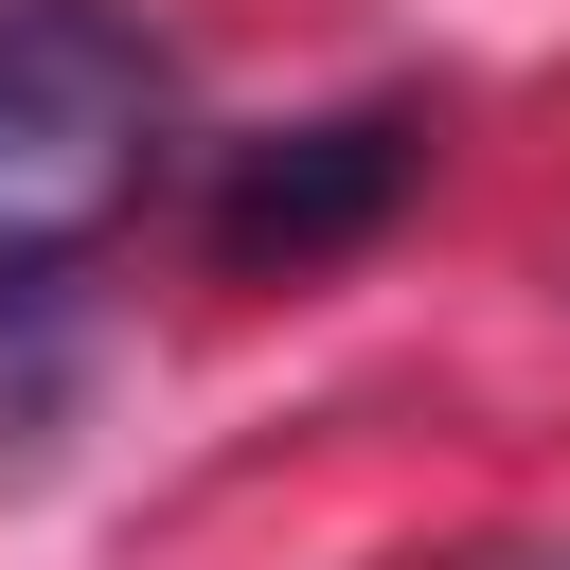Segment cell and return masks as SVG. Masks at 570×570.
I'll return each instance as SVG.
<instances>
[{"label": "cell", "mask_w": 570, "mask_h": 570, "mask_svg": "<svg viewBox=\"0 0 570 570\" xmlns=\"http://www.w3.org/2000/svg\"><path fill=\"white\" fill-rule=\"evenodd\" d=\"M160 125H178V71L125 0H0V303L142 214Z\"/></svg>", "instance_id": "6da1fadb"}, {"label": "cell", "mask_w": 570, "mask_h": 570, "mask_svg": "<svg viewBox=\"0 0 570 570\" xmlns=\"http://www.w3.org/2000/svg\"><path fill=\"white\" fill-rule=\"evenodd\" d=\"M410 178H428V125H410V107L267 125V142H232V178H214V249H232V267H321V249L392 232Z\"/></svg>", "instance_id": "7a4b0ae2"}]
</instances>
